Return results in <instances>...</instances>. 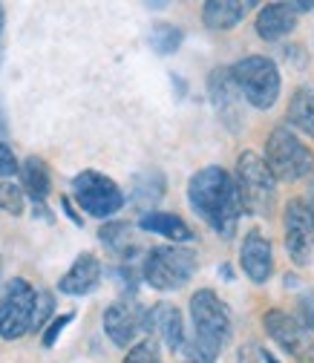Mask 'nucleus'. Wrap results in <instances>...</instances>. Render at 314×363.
I'll use <instances>...</instances> for the list:
<instances>
[{"mask_svg":"<svg viewBox=\"0 0 314 363\" xmlns=\"http://www.w3.org/2000/svg\"><path fill=\"white\" fill-rule=\"evenodd\" d=\"M185 199L194 216L222 242H231L240 234L242 208L237 199L234 176L222 164H205L191 173L185 185Z\"/></svg>","mask_w":314,"mask_h":363,"instance_id":"f257e3e1","label":"nucleus"},{"mask_svg":"<svg viewBox=\"0 0 314 363\" xmlns=\"http://www.w3.org/2000/svg\"><path fill=\"white\" fill-rule=\"evenodd\" d=\"M188 343L182 349L188 363H219L234 340L231 303L216 289L202 286L188 297Z\"/></svg>","mask_w":314,"mask_h":363,"instance_id":"f03ea898","label":"nucleus"},{"mask_svg":"<svg viewBox=\"0 0 314 363\" xmlns=\"http://www.w3.org/2000/svg\"><path fill=\"white\" fill-rule=\"evenodd\" d=\"M237 199L242 208V216L251 219H271L280 208V182L262 162L259 150H240L231 167Z\"/></svg>","mask_w":314,"mask_h":363,"instance_id":"7ed1b4c3","label":"nucleus"},{"mask_svg":"<svg viewBox=\"0 0 314 363\" xmlns=\"http://www.w3.org/2000/svg\"><path fill=\"white\" fill-rule=\"evenodd\" d=\"M231 81L245 107L257 113H271L283 99V69L274 55L248 52L228 64Z\"/></svg>","mask_w":314,"mask_h":363,"instance_id":"20e7f679","label":"nucleus"},{"mask_svg":"<svg viewBox=\"0 0 314 363\" xmlns=\"http://www.w3.org/2000/svg\"><path fill=\"white\" fill-rule=\"evenodd\" d=\"M142 283L156 294H176L199 274V251L194 245H150L139 259Z\"/></svg>","mask_w":314,"mask_h":363,"instance_id":"39448f33","label":"nucleus"},{"mask_svg":"<svg viewBox=\"0 0 314 363\" xmlns=\"http://www.w3.org/2000/svg\"><path fill=\"white\" fill-rule=\"evenodd\" d=\"M259 156L280 185H303L314 176V147L286 121L265 133Z\"/></svg>","mask_w":314,"mask_h":363,"instance_id":"423d86ee","label":"nucleus"},{"mask_svg":"<svg viewBox=\"0 0 314 363\" xmlns=\"http://www.w3.org/2000/svg\"><path fill=\"white\" fill-rule=\"evenodd\" d=\"M72 205L81 211V216H89V219H99V222H107V219H116L124 205H127V196H124V188L118 182L96 167H86V170H78L69 182V194Z\"/></svg>","mask_w":314,"mask_h":363,"instance_id":"0eeeda50","label":"nucleus"},{"mask_svg":"<svg viewBox=\"0 0 314 363\" xmlns=\"http://www.w3.org/2000/svg\"><path fill=\"white\" fill-rule=\"evenodd\" d=\"M38 289L26 277H12L0 286V340L18 343L32 335Z\"/></svg>","mask_w":314,"mask_h":363,"instance_id":"6e6552de","label":"nucleus"},{"mask_svg":"<svg viewBox=\"0 0 314 363\" xmlns=\"http://www.w3.org/2000/svg\"><path fill=\"white\" fill-rule=\"evenodd\" d=\"M259 326L265 337L294 363H314V337L294 320V314L283 306H268L259 314Z\"/></svg>","mask_w":314,"mask_h":363,"instance_id":"1a4fd4ad","label":"nucleus"},{"mask_svg":"<svg viewBox=\"0 0 314 363\" xmlns=\"http://www.w3.org/2000/svg\"><path fill=\"white\" fill-rule=\"evenodd\" d=\"M237 265L242 271V277L254 286V289H265L277 274V251H274V240L268 237V231L262 225H251L240 237V248H237Z\"/></svg>","mask_w":314,"mask_h":363,"instance_id":"9d476101","label":"nucleus"},{"mask_svg":"<svg viewBox=\"0 0 314 363\" xmlns=\"http://www.w3.org/2000/svg\"><path fill=\"white\" fill-rule=\"evenodd\" d=\"M280 225H283V248L297 268H308L314 257V216L305 208L303 196H288L280 205Z\"/></svg>","mask_w":314,"mask_h":363,"instance_id":"9b49d317","label":"nucleus"},{"mask_svg":"<svg viewBox=\"0 0 314 363\" xmlns=\"http://www.w3.org/2000/svg\"><path fill=\"white\" fill-rule=\"evenodd\" d=\"M101 332L116 349L127 352L133 343L147 337V306L142 300L116 297L101 311Z\"/></svg>","mask_w":314,"mask_h":363,"instance_id":"f8f14e48","label":"nucleus"},{"mask_svg":"<svg viewBox=\"0 0 314 363\" xmlns=\"http://www.w3.org/2000/svg\"><path fill=\"white\" fill-rule=\"evenodd\" d=\"M205 93H208V101L213 107V113L219 116L222 127L228 133H242L245 127V104L237 93V86L231 81V72H228V64H219V67H211L208 78H205Z\"/></svg>","mask_w":314,"mask_h":363,"instance_id":"ddd939ff","label":"nucleus"},{"mask_svg":"<svg viewBox=\"0 0 314 363\" xmlns=\"http://www.w3.org/2000/svg\"><path fill=\"white\" fill-rule=\"evenodd\" d=\"M147 337H153L170 354H182V349L188 343L185 311L176 303H167V300L150 303L147 306Z\"/></svg>","mask_w":314,"mask_h":363,"instance_id":"4468645a","label":"nucleus"},{"mask_svg":"<svg viewBox=\"0 0 314 363\" xmlns=\"http://www.w3.org/2000/svg\"><path fill=\"white\" fill-rule=\"evenodd\" d=\"M104 283V262L96 251H81L69 268L64 271V274L58 277L55 289L58 294L64 297H89V294H96Z\"/></svg>","mask_w":314,"mask_h":363,"instance_id":"2eb2a0df","label":"nucleus"},{"mask_svg":"<svg viewBox=\"0 0 314 363\" xmlns=\"http://www.w3.org/2000/svg\"><path fill=\"white\" fill-rule=\"evenodd\" d=\"M300 18L291 12L288 0H268L254 12V35L262 43H286L297 32Z\"/></svg>","mask_w":314,"mask_h":363,"instance_id":"dca6fc26","label":"nucleus"},{"mask_svg":"<svg viewBox=\"0 0 314 363\" xmlns=\"http://www.w3.org/2000/svg\"><path fill=\"white\" fill-rule=\"evenodd\" d=\"M133 225H136V231L162 237V240H167L170 245H194V242H196L194 225H191L185 216L173 213V211H162V208L145 211V213H139V219L133 222Z\"/></svg>","mask_w":314,"mask_h":363,"instance_id":"f3484780","label":"nucleus"},{"mask_svg":"<svg viewBox=\"0 0 314 363\" xmlns=\"http://www.w3.org/2000/svg\"><path fill=\"white\" fill-rule=\"evenodd\" d=\"M99 242L116 262H139L145 248L136 240V225L127 219H107L99 225Z\"/></svg>","mask_w":314,"mask_h":363,"instance_id":"a211bd4d","label":"nucleus"},{"mask_svg":"<svg viewBox=\"0 0 314 363\" xmlns=\"http://www.w3.org/2000/svg\"><path fill=\"white\" fill-rule=\"evenodd\" d=\"M257 0H205L199 9V21L208 32H234L237 26H242V21L257 12Z\"/></svg>","mask_w":314,"mask_h":363,"instance_id":"6ab92c4d","label":"nucleus"},{"mask_svg":"<svg viewBox=\"0 0 314 363\" xmlns=\"http://www.w3.org/2000/svg\"><path fill=\"white\" fill-rule=\"evenodd\" d=\"M127 202L136 208L139 213L145 211H156L162 205V199L167 196V176L156 167L139 170L130 176V188H127Z\"/></svg>","mask_w":314,"mask_h":363,"instance_id":"aec40b11","label":"nucleus"},{"mask_svg":"<svg viewBox=\"0 0 314 363\" xmlns=\"http://www.w3.org/2000/svg\"><path fill=\"white\" fill-rule=\"evenodd\" d=\"M18 185L29 205H50L52 196V167L43 156H26L18 170Z\"/></svg>","mask_w":314,"mask_h":363,"instance_id":"412c9836","label":"nucleus"},{"mask_svg":"<svg viewBox=\"0 0 314 363\" xmlns=\"http://www.w3.org/2000/svg\"><path fill=\"white\" fill-rule=\"evenodd\" d=\"M294 133L311 145L314 142V78L297 84L286 101V118H283Z\"/></svg>","mask_w":314,"mask_h":363,"instance_id":"4be33fe9","label":"nucleus"},{"mask_svg":"<svg viewBox=\"0 0 314 363\" xmlns=\"http://www.w3.org/2000/svg\"><path fill=\"white\" fill-rule=\"evenodd\" d=\"M147 43H150V50H153L159 58H170V55H176L179 50H182L185 29L179 26V23H170V21H159V23L150 26Z\"/></svg>","mask_w":314,"mask_h":363,"instance_id":"5701e85b","label":"nucleus"},{"mask_svg":"<svg viewBox=\"0 0 314 363\" xmlns=\"http://www.w3.org/2000/svg\"><path fill=\"white\" fill-rule=\"evenodd\" d=\"M104 277H110L118 289V297H127V300H139V291H142V271H139V262H113L110 268H104Z\"/></svg>","mask_w":314,"mask_h":363,"instance_id":"b1692460","label":"nucleus"},{"mask_svg":"<svg viewBox=\"0 0 314 363\" xmlns=\"http://www.w3.org/2000/svg\"><path fill=\"white\" fill-rule=\"evenodd\" d=\"M29 208L21 185H18V179H9V182H0V213H6L12 219L23 216Z\"/></svg>","mask_w":314,"mask_h":363,"instance_id":"393cba45","label":"nucleus"},{"mask_svg":"<svg viewBox=\"0 0 314 363\" xmlns=\"http://www.w3.org/2000/svg\"><path fill=\"white\" fill-rule=\"evenodd\" d=\"M58 314V297L50 289H38V300H35V317H32V335H40L52 317Z\"/></svg>","mask_w":314,"mask_h":363,"instance_id":"a878e982","label":"nucleus"},{"mask_svg":"<svg viewBox=\"0 0 314 363\" xmlns=\"http://www.w3.org/2000/svg\"><path fill=\"white\" fill-rule=\"evenodd\" d=\"M75 317H78V311H58L52 320L43 326V332L38 335V337H40V346H43V349H55L58 340L64 337V332L75 323Z\"/></svg>","mask_w":314,"mask_h":363,"instance_id":"bb28decb","label":"nucleus"},{"mask_svg":"<svg viewBox=\"0 0 314 363\" xmlns=\"http://www.w3.org/2000/svg\"><path fill=\"white\" fill-rule=\"evenodd\" d=\"M291 314H294V320L314 337V286H305V289L297 291Z\"/></svg>","mask_w":314,"mask_h":363,"instance_id":"cd10ccee","label":"nucleus"},{"mask_svg":"<svg viewBox=\"0 0 314 363\" xmlns=\"http://www.w3.org/2000/svg\"><path fill=\"white\" fill-rule=\"evenodd\" d=\"M121 363H164V354L153 337H142L121 354Z\"/></svg>","mask_w":314,"mask_h":363,"instance_id":"c85d7f7f","label":"nucleus"},{"mask_svg":"<svg viewBox=\"0 0 314 363\" xmlns=\"http://www.w3.org/2000/svg\"><path fill=\"white\" fill-rule=\"evenodd\" d=\"M18 170H21V159L15 156V150L6 139H0V182L18 179Z\"/></svg>","mask_w":314,"mask_h":363,"instance_id":"c756f323","label":"nucleus"},{"mask_svg":"<svg viewBox=\"0 0 314 363\" xmlns=\"http://www.w3.org/2000/svg\"><path fill=\"white\" fill-rule=\"evenodd\" d=\"M58 205H61L64 216H67V219H69V222L75 225V228H84V222H86V219L81 216V211H78V208L72 205V199H69V196H61V202H58Z\"/></svg>","mask_w":314,"mask_h":363,"instance_id":"7c9ffc66","label":"nucleus"},{"mask_svg":"<svg viewBox=\"0 0 314 363\" xmlns=\"http://www.w3.org/2000/svg\"><path fill=\"white\" fill-rule=\"evenodd\" d=\"M283 58L286 61H291V64H297V67H305V55H303V47H300V43H286V47H283Z\"/></svg>","mask_w":314,"mask_h":363,"instance_id":"2f4dec72","label":"nucleus"},{"mask_svg":"<svg viewBox=\"0 0 314 363\" xmlns=\"http://www.w3.org/2000/svg\"><path fill=\"white\" fill-rule=\"evenodd\" d=\"M237 363H259V357H257V343H254V340H245V343L237 349Z\"/></svg>","mask_w":314,"mask_h":363,"instance_id":"473e14b6","label":"nucleus"},{"mask_svg":"<svg viewBox=\"0 0 314 363\" xmlns=\"http://www.w3.org/2000/svg\"><path fill=\"white\" fill-rule=\"evenodd\" d=\"M170 86H173V96L179 99V101H182V99H188V81L182 78V75H179V72H170Z\"/></svg>","mask_w":314,"mask_h":363,"instance_id":"72a5a7b5","label":"nucleus"},{"mask_svg":"<svg viewBox=\"0 0 314 363\" xmlns=\"http://www.w3.org/2000/svg\"><path fill=\"white\" fill-rule=\"evenodd\" d=\"M216 277L225 283V286H231V283L237 280V268H234V262H219V265H216Z\"/></svg>","mask_w":314,"mask_h":363,"instance_id":"f704fd0d","label":"nucleus"},{"mask_svg":"<svg viewBox=\"0 0 314 363\" xmlns=\"http://www.w3.org/2000/svg\"><path fill=\"white\" fill-rule=\"evenodd\" d=\"M29 211H32V216H35V219L47 222V225H52V222H55V213H52V208H50V205H29Z\"/></svg>","mask_w":314,"mask_h":363,"instance_id":"c9c22d12","label":"nucleus"},{"mask_svg":"<svg viewBox=\"0 0 314 363\" xmlns=\"http://www.w3.org/2000/svg\"><path fill=\"white\" fill-rule=\"evenodd\" d=\"M280 283H283V289H286V291H300V286H305V283L300 280L297 271H286V274L280 277Z\"/></svg>","mask_w":314,"mask_h":363,"instance_id":"e433bc0d","label":"nucleus"},{"mask_svg":"<svg viewBox=\"0 0 314 363\" xmlns=\"http://www.w3.org/2000/svg\"><path fill=\"white\" fill-rule=\"evenodd\" d=\"M288 6H291V12L297 18H303V15H311L314 12V0H288Z\"/></svg>","mask_w":314,"mask_h":363,"instance_id":"4c0bfd02","label":"nucleus"},{"mask_svg":"<svg viewBox=\"0 0 314 363\" xmlns=\"http://www.w3.org/2000/svg\"><path fill=\"white\" fill-rule=\"evenodd\" d=\"M257 357H259V363H283V357L274 349H265L259 343H257Z\"/></svg>","mask_w":314,"mask_h":363,"instance_id":"58836bf2","label":"nucleus"},{"mask_svg":"<svg viewBox=\"0 0 314 363\" xmlns=\"http://www.w3.org/2000/svg\"><path fill=\"white\" fill-rule=\"evenodd\" d=\"M303 202H305V208L311 211V216H314V176L305 182V194H303Z\"/></svg>","mask_w":314,"mask_h":363,"instance_id":"ea45409f","label":"nucleus"},{"mask_svg":"<svg viewBox=\"0 0 314 363\" xmlns=\"http://www.w3.org/2000/svg\"><path fill=\"white\" fill-rule=\"evenodd\" d=\"M6 133H9V116H6L4 99H0V139H6Z\"/></svg>","mask_w":314,"mask_h":363,"instance_id":"a19ab883","label":"nucleus"},{"mask_svg":"<svg viewBox=\"0 0 314 363\" xmlns=\"http://www.w3.org/2000/svg\"><path fill=\"white\" fill-rule=\"evenodd\" d=\"M4 29H6V6L0 4V38H4Z\"/></svg>","mask_w":314,"mask_h":363,"instance_id":"79ce46f5","label":"nucleus"},{"mask_svg":"<svg viewBox=\"0 0 314 363\" xmlns=\"http://www.w3.org/2000/svg\"><path fill=\"white\" fill-rule=\"evenodd\" d=\"M145 6H147V9H153V12H159V9H167V4H150V0H147Z\"/></svg>","mask_w":314,"mask_h":363,"instance_id":"37998d69","label":"nucleus"},{"mask_svg":"<svg viewBox=\"0 0 314 363\" xmlns=\"http://www.w3.org/2000/svg\"><path fill=\"white\" fill-rule=\"evenodd\" d=\"M0 286H4V254H0Z\"/></svg>","mask_w":314,"mask_h":363,"instance_id":"c03bdc74","label":"nucleus"},{"mask_svg":"<svg viewBox=\"0 0 314 363\" xmlns=\"http://www.w3.org/2000/svg\"><path fill=\"white\" fill-rule=\"evenodd\" d=\"M0 64H4V52H0Z\"/></svg>","mask_w":314,"mask_h":363,"instance_id":"a18cd8bd","label":"nucleus"},{"mask_svg":"<svg viewBox=\"0 0 314 363\" xmlns=\"http://www.w3.org/2000/svg\"><path fill=\"white\" fill-rule=\"evenodd\" d=\"M311 52H314V47H311Z\"/></svg>","mask_w":314,"mask_h":363,"instance_id":"49530a36","label":"nucleus"},{"mask_svg":"<svg viewBox=\"0 0 314 363\" xmlns=\"http://www.w3.org/2000/svg\"><path fill=\"white\" fill-rule=\"evenodd\" d=\"M182 363H188V360H182Z\"/></svg>","mask_w":314,"mask_h":363,"instance_id":"de8ad7c7","label":"nucleus"}]
</instances>
